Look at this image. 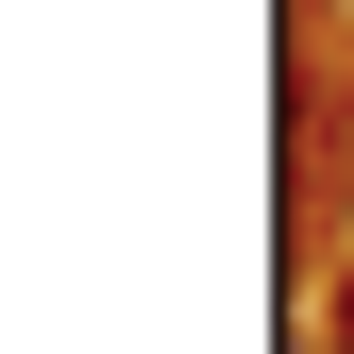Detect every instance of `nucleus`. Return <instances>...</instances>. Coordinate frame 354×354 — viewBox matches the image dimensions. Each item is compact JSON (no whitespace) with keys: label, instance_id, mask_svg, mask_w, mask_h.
<instances>
[{"label":"nucleus","instance_id":"nucleus-1","mask_svg":"<svg viewBox=\"0 0 354 354\" xmlns=\"http://www.w3.org/2000/svg\"><path fill=\"white\" fill-rule=\"evenodd\" d=\"M321 337H337V354H354V253H337V304H321Z\"/></svg>","mask_w":354,"mask_h":354}]
</instances>
